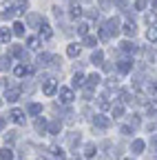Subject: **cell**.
<instances>
[{"instance_id":"83f0119b","label":"cell","mask_w":157,"mask_h":160,"mask_svg":"<svg viewBox=\"0 0 157 160\" xmlns=\"http://www.w3.org/2000/svg\"><path fill=\"white\" fill-rule=\"evenodd\" d=\"M40 111H42V107H40V105H35V102H33V105H29V113H31V116H38Z\"/></svg>"},{"instance_id":"4dcf8cb0","label":"cell","mask_w":157,"mask_h":160,"mask_svg":"<svg viewBox=\"0 0 157 160\" xmlns=\"http://www.w3.org/2000/svg\"><path fill=\"white\" fill-rule=\"evenodd\" d=\"M122 49H124V51H131V53H133V51H135V45L131 42V40H126V42H122Z\"/></svg>"},{"instance_id":"7402d4cb","label":"cell","mask_w":157,"mask_h":160,"mask_svg":"<svg viewBox=\"0 0 157 160\" xmlns=\"http://www.w3.org/2000/svg\"><path fill=\"white\" fill-rule=\"evenodd\" d=\"M67 53H69L71 58H75V56H80V47H77V45H69V49H67Z\"/></svg>"},{"instance_id":"f6af8a7d","label":"cell","mask_w":157,"mask_h":160,"mask_svg":"<svg viewBox=\"0 0 157 160\" xmlns=\"http://www.w3.org/2000/svg\"><path fill=\"white\" fill-rule=\"evenodd\" d=\"M0 105H2V100H0Z\"/></svg>"},{"instance_id":"8fae6325","label":"cell","mask_w":157,"mask_h":160,"mask_svg":"<svg viewBox=\"0 0 157 160\" xmlns=\"http://www.w3.org/2000/svg\"><path fill=\"white\" fill-rule=\"evenodd\" d=\"M93 122H95L97 127H109V125H111V120H109L106 116H95V120H93Z\"/></svg>"},{"instance_id":"8992f818","label":"cell","mask_w":157,"mask_h":160,"mask_svg":"<svg viewBox=\"0 0 157 160\" xmlns=\"http://www.w3.org/2000/svg\"><path fill=\"white\" fill-rule=\"evenodd\" d=\"M31 71H33V69H31V67H25V65H18V67L13 69V73H16L18 78H22V76H27V73H31Z\"/></svg>"},{"instance_id":"836d02e7","label":"cell","mask_w":157,"mask_h":160,"mask_svg":"<svg viewBox=\"0 0 157 160\" xmlns=\"http://www.w3.org/2000/svg\"><path fill=\"white\" fill-rule=\"evenodd\" d=\"M146 22H148V25H155V22H157V16H155V13H146Z\"/></svg>"},{"instance_id":"603a6c76","label":"cell","mask_w":157,"mask_h":160,"mask_svg":"<svg viewBox=\"0 0 157 160\" xmlns=\"http://www.w3.org/2000/svg\"><path fill=\"white\" fill-rule=\"evenodd\" d=\"M133 151L135 153H142L144 151V140H135V142H133Z\"/></svg>"},{"instance_id":"d6986e66","label":"cell","mask_w":157,"mask_h":160,"mask_svg":"<svg viewBox=\"0 0 157 160\" xmlns=\"http://www.w3.org/2000/svg\"><path fill=\"white\" fill-rule=\"evenodd\" d=\"M106 98H109L106 93H104V96H100V100H97V105H100V109H109V107H111V102H109Z\"/></svg>"},{"instance_id":"4316f807","label":"cell","mask_w":157,"mask_h":160,"mask_svg":"<svg viewBox=\"0 0 157 160\" xmlns=\"http://www.w3.org/2000/svg\"><path fill=\"white\" fill-rule=\"evenodd\" d=\"M73 85H75V87H82V85H84V76H82V73H75Z\"/></svg>"},{"instance_id":"1f68e13d","label":"cell","mask_w":157,"mask_h":160,"mask_svg":"<svg viewBox=\"0 0 157 160\" xmlns=\"http://www.w3.org/2000/svg\"><path fill=\"white\" fill-rule=\"evenodd\" d=\"M84 156H86V158L95 156V147H93V145H86V147H84Z\"/></svg>"},{"instance_id":"ffe728a7","label":"cell","mask_w":157,"mask_h":160,"mask_svg":"<svg viewBox=\"0 0 157 160\" xmlns=\"http://www.w3.org/2000/svg\"><path fill=\"white\" fill-rule=\"evenodd\" d=\"M13 33H16L18 38L25 36V25H22V22H16V25H13Z\"/></svg>"},{"instance_id":"cb8c5ba5","label":"cell","mask_w":157,"mask_h":160,"mask_svg":"<svg viewBox=\"0 0 157 160\" xmlns=\"http://www.w3.org/2000/svg\"><path fill=\"white\" fill-rule=\"evenodd\" d=\"M77 33H80V36H89V25L80 22V25H77Z\"/></svg>"},{"instance_id":"d4e9b609","label":"cell","mask_w":157,"mask_h":160,"mask_svg":"<svg viewBox=\"0 0 157 160\" xmlns=\"http://www.w3.org/2000/svg\"><path fill=\"white\" fill-rule=\"evenodd\" d=\"M135 31H137V29H135V25H133V22L124 25V33H126V36H135Z\"/></svg>"},{"instance_id":"52a82bcc","label":"cell","mask_w":157,"mask_h":160,"mask_svg":"<svg viewBox=\"0 0 157 160\" xmlns=\"http://www.w3.org/2000/svg\"><path fill=\"white\" fill-rule=\"evenodd\" d=\"M5 98L9 100V102H16V100L20 98V91H18V89H7L5 91Z\"/></svg>"},{"instance_id":"9a60e30c","label":"cell","mask_w":157,"mask_h":160,"mask_svg":"<svg viewBox=\"0 0 157 160\" xmlns=\"http://www.w3.org/2000/svg\"><path fill=\"white\" fill-rule=\"evenodd\" d=\"M102 60H104V53H102V51H95V53L91 56V62H93V65H102Z\"/></svg>"},{"instance_id":"4fadbf2b","label":"cell","mask_w":157,"mask_h":160,"mask_svg":"<svg viewBox=\"0 0 157 160\" xmlns=\"http://www.w3.org/2000/svg\"><path fill=\"white\" fill-rule=\"evenodd\" d=\"M146 40H148V42H157V27H150L146 31Z\"/></svg>"},{"instance_id":"9c48e42d","label":"cell","mask_w":157,"mask_h":160,"mask_svg":"<svg viewBox=\"0 0 157 160\" xmlns=\"http://www.w3.org/2000/svg\"><path fill=\"white\" fill-rule=\"evenodd\" d=\"M11 40V31L9 29H0V45H9Z\"/></svg>"},{"instance_id":"74e56055","label":"cell","mask_w":157,"mask_h":160,"mask_svg":"<svg viewBox=\"0 0 157 160\" xmlns=\"http://www.w3.org/2000/svg\"><path fill=\"white\" fill-rule=\"evenodd\" d=\"M100 38H102V40H109V38H111V33H109L106 29H100Z\"/></svg>"},{"instance_id":"30bf717a","label":"cell","mask_w":157,"mask_h":160,"mask_svg":"<svg viewBox=\"0 0 157 160\" xmlns=\"http://www.w3.org/2000/svg\"><path fill=\"white\" fill-rule=\"evenodd\" d=\"M86 80H89V82H86V89H91V91H93V87H95V85H100V76H97V73L89 76Z\"/></svg>"},{"instance_id":"277c9868","label":"cell","mask_w":157,"mask_h":160,"mask_svg":"<svg viewBox=\"0 0 157 160\" xmlns=\"http://www.w3.org/2000/svg\"><path fill=\"white\" fill-rule=\"evenodd\" d=\"M40 38L51 40V27H49V22H44V20H42V25H40Z\"/></svg>"},{"instance_id":"2e32d148","label":"cell","mask_w":157,"mask_h":160,"mask_svg":"<svg viewBox=\"0 0 157 160\" xmlns=\"http://www.w3.org/2000/svg\"><path fill=\"white\" fill-rule=\"evenodd\" d=\"M69 13H71V18H80L82 16V7L80 5H71V11Z\"/></svg>"},{"instance_id":"d590c367","label":"cell","mask_w":157,"mask_h":160,"mask_svg":"<svg viewBox=\"0 0 157 160\" xmlns=\"http://www.w3.org/2000/svg\"><path fill=\"white\" fill-rule=\"evenodd\" d=\"M51 153H53V156H60V158H62V149H60V147H55V145L51 147Z\"/></svg>"},{"instance_id":"5bb4252c","label":"cell","mask_w":157,"mask_h":160,"mask_svg":"<svg viewBox=\"0 0 157 160\" xmlns=\"http://www.w3.org/2000/svg\"><path fill=\"white\" fill-rule=\"evenodd\" d=\"M29 9V2H27V0H18V2H16V11L18 13H25Z\"/></svg>"},{"instance_id":"e0dca14e","label":"cell","mask_w":157,"mask_h":160,"mask_svg":"<svg viewBox=\"0 0 157 160\" xmlns=\"http://www.w3.org/2000/svg\"><path fill=\"white\" fill-rule=\"evenodd\" d=\"M35 131L44 133V131H47V120H40V118H38V120H35Z\"/></svg>"},{"instance_id":"ba28073f","label":"cell","mask_w":157,"mask_h":160,"mask_svg":"<svg viewBox=\"0 0 157 160\" xmlns=\"http://www.w3.org/2000/svg\"><path fill=\"white\" fill-rule=\"evenodd\" d=\"M55 89H58V87H55V80H51V78H49L47 82H44V93H47V96H53V93H55Z\"/></svg>"},{"instance_id":"6da1fadb","label":"cell","mask_w":157,"mask_h":160,"mask_svg":"<svg viewBox=\"0 0 157 160\" xmlns=\"http://www.w3.org/2000/svg\"><path fill=\"white\" fill-rule=\"evenodd\" d=\"M9 116H11V120H13L16 125H25V113H22L20 109H11Z\"/></svg>"},{"instance_id":"8d00e7d4","label":"cell","mask_w":157,"mask_h":160,"mask_svg":"<svg viewBox=\"0 0 157 160\" xmlns=\"http://www.w3.org/2000/svg\"><path fill=\"white\" fill-rule=\"evenodd\" d=\"M144 7H146V2H144V0H137V2H135V9H137V11H142Z\"/></svg>"},{"instance_id":"f1b7e54d","label":"cell","mask_w":157,"mask_h":160,"mask_svg":"<svg viewBox=\"0 0 157 160\" xmlns=\"http://www.w3.org/2000/svg\"><path fill=\"white\" fill-rule=\"evenodd\" d=\"M27 45H29V49H38V47H40V40H38V38H29Z\"/></svg>"},{"instance_id":"3957f363","label":"cell","mask_w":157,"mask_h":160,"mask_svg":"<svg viewBox=\"0 0 157 160\" xmlns=\"http://www.w3.org/2000/svg\"><path fill=\"white\" fill-rule=\"evenodd\" d=\"M60 100H62L64 105H69L71 100H73V91H71V89H67V87H62V89H60Z\"/></svg>"},{"instance_id":"44dd1931","label":"cell","mask_w":157,"mask_h":160,"mask_svg":"<svg viewBox=\"0 0 157 160\" xmlns=\"http://www.w3.org/2000/svg\"><path fill=\"white\" fill-rule=\"evenodd\" d=\"M113 118H122V113H124V107L122 105H113Z\"/></svg>"},{"instance_id":"7a4b0ae2","label":"cell","mask_w":157,"mask_h":160,"mask_svg":"<svg viewBox=\"0 0 157 160\" xmlns=\"http://www.w3.org/2000/svg\"><path fill=\"white\" fill-rule=\"evenodd\" d=\"M117 25H120V20H117V18H113V20H109V22H106V27H104V29H106L111 36H115L117 31H120V27H117Z\"/></svg>"},{"instance_id":"5b68a950","label":"cell","mask_w":157,"mask_h":160,"mask_svg":"<svg viewBox=\"0 0 157 160\" xmlns=\"http://www.w3.org/2000/svg\"><path fill=\"white\" fill-rule=\"evenodd\" d=\"M117 69H120L122 73H128L133 69V62H131V60H120V62H117Z\"/></svg>"},{"instance_id":"f35d334b","label":"cell","mask_w":157,"mask_h":160,"mask_svg":"<svg viewBox=\"0 0 157 160\" xmlns=\"http://www.w3.org/2000/svg\"><path fill=\"white\" fill-rule=\"evenodd\" d=\"M38 22V16H29V25H35Z\"/></svg>"},{"instance_id":"484cf974","label":"cell","mask_w":157,"mask_h":160,"mask_svg":"<svg viewBox=\"0 0 157 160\" xmlns=\"http://www.w3.org/2000/svg\"><path fill=\"white\" fill-rule=\"evenodd\" d=\"M84 45H86V47H95V45H97V38H93V36H84Z\"/></svg>"},{"instance_id":"60d3db41","label":"cell","mask_w":157,"mask_h":160,"mask_svg":"<svg viewBox=\"0 0 157 160\" xmlns=\"http://www.w3.org/2000/svg\"><path fill=\"white\" fill-rule=\"evenodd\" d=\"M150 91H153V93H157V80H155V82H153V87H150Z\"/></svg>"},{"instance_id":"ac0fdd59","label":"cell","mask_w":157,"mask_h":160,"mask_svg":"<svg viewBox=\"0 0 157 160\" xmlns=\"http://www.w3.org/2000/svg\"><path fill=\"white\" fill-rule=\"evenodd\" d=\"M0 160H13V151L5 147L2 151H0Z\"/></svg>"},{"instance_id":"7bdbcfd3","label":"cell","mask_w":157,"mask_h":160,"mask_svg":"<svg viewBox=\"0 0 157 160\" xmlns=\"http://www.w3.org/2000/svg\"><path fill=\"white\" fill-rule=\"evenodd\" d=\"M153 9H157V0H153Z\"/></svg>"},{"instance_id":"ee69618b","label":"cell","mask_w":157,"mask_h":160,"mask_svg":"<svg viewBox=\"0 0 157 160\" xmlns=\"http://www.w3.org/2000/svg\"><path fill=\"white\" fill-rule=\"evenodd\" d=\"M40 160H49V158H40Z\"/></svg>"},{"instance_id":"ab89813d","label":"cell","mask_w":157,"mask_h":160,"mask_svg":"<svg viewBox=\"0 0 157 160\" xmlns=\"http://www.w3.org/2000/svg\"><path fill=\"white\" fill-rule=\"evenodd\" d=\"M115 5H117V7H124V5H126V0H115Z\"/></svg>"},{"instance_id":"d6a6232c","label":"cell","mask_w":157,"mask_h":160,"mask_svg":"<svg viewBox=\"0 0 157 160\" xmlns=\"http://www.w3.org/2000/svg\"><path fill=\"white\" fill-rule=\"evenodd\" d=\"M120 98H122V102H131V91H126V89H122V93H120Z\"/></svg>"},{"instance_id":"b9f144b4","label":"cell","mask_w":157,"mask_h":160,"mask_svg":"<svg viewBox=\"0 0 157 160\" xmlns=\"http://www.w3.org/2000/svg\"><path fill=\"white\" fill-rule=\"evenodd\" d=\"M5 127V118H0V129H2Z\"/></svg>"},{"instance_id":"e575fe53","label":"cell","mask_w":157,"mask_h":160,"mask_svg":"<svg viewBox=\"0 0 157 160\" xmlns=\"http://www.w3.org/2000/svg\"><path fill=\"white\" fill-rule=\"evenodd\" d=\"M9 62H11V58H2V62H0V69H9Z\"/></svg>"},{"instance_id":"7c38bea8","label":"cell","mask_w":157,"mask_h":160,"mask_svg":"<svg viewBox=\"0 0 157 160\" xmlns=\"http://www.w3.org/2000/svg\"><path fill=\"white\" fill-rule=\"evenodd\" d=\"M60 129H62V122H60V120H53V122L49 125V133H60Z\"/></svg>"},{"instance_id":"f546056e","label":"cell","mask_w":157,"mask_h":160,"mask_svg":"<svg viewBox=\"0 0 157 160\" xmlns=\"http://www.w3.org/2000/svg\"><path fill=\"white\" fill-rule=\"evenodd\" d=\"M49 60H53V56H49V53H42L40 58H38V62H40V65H49Z\"/></svg>"}]
</instances>
